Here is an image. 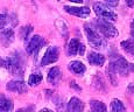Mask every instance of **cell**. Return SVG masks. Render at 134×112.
I'll use <instances>...</instances> for the list:
<instances>
[{"instance_id": "obj_18", "label": "cell", "mask_w": 134, "mask_h": 112, "mask_svg": "<svg viewBox=\"0 0 134 112\" xmlns=\"http://www.w3.org/2000/svg\"><path fill=\"white\" fill-rule=\"evenodd\" d=\"M122 50L134 57V40H126L120 43Z\"/></svg>"}, {"instance_id": "obj_12", "label": "cell", "mask_w": 134, "mask_h": 112, "mask_svg": "<svg viewBox=\"0 0 134 112\" xmlns=\"http://www.w3.org/2000/svg\"><path fill=\"white\" fill-rule=\"evenodd\" d=\"M68 70L71 71L72 74L77 75V76H82L84 72L86 71V68L82 62L79 61H72L68 64Z\"/></svg>"}, {"instance_id": "obj_1", "label": "cell", "mask_w": 134, "mask_h": 112, "mask_svg": "<svg viewBox=\"0 0 134 112\" xmlns=\"http://www.w3.org/2000/svg\"><path fill=\"white\" fill-rule=\"evenodd\" d=\"M0 67L7 69L14 76L22 77L25 72V62L21 53H15L11 57L1 58L0 57Z\"/></svg>"}, {"instance_id": "obj_19", "label": "cell", "mask_w": 134, "mask_h": 112, "mask_svg": "<svg viewBox=\"0 0 134 112\" xmlns=\"http://www.w3.org/2000/svg\"><path fill=\"white\" fill-rule=\"evenodd\" d=\"M90 108L93 112H105L107 110L106 105L99 100H91L90 102Z\"/></svg>"}, {"instance_id": "obj_9", "label": "cell", "mask_w": 134, "mask_h": 112, "mask_svg": "<svg viewBox=\"0 0 134 112\" xmlns=\"http://www.w3.org/2000/svg\"><path fill=\"white\" fill-rule=\"evenodd\" d=\"M64 11L71 15L78 18H87L90 15L89 7H74V6H64Z\"/></svg>"}, {"instance_id": "obj_11", "label": "cell", "mask_w": 134, "mask_h": 112, "mask_svg": "<svg viewBox=\"0 0 134 112\" xmlns=\"http://www.w3.org/2000/svg\"><path fill=\"white\" fill-rule=\"evenodd\" d=\"M87 61L90 62V64L94 67H102L105 63V57L102 54L96 53V51H90L87 54Z\"/></svg>"}, {"instance_id": "obj_5", "label": "cell", "mask_w": 134, "mask_h": 112, "mask_svg": "<svg viewBox=\"0 0 134 112\" xmlns=\"http://www.w3.org/2000/svg\"><path fill=\"white\" fill-rule=\"evenodd\" d=\"M93 9L94 13L97 14V17H99L100 19H105L109 20V21H117L118 20V15L113 11H111L109 7L106 5H104L103 2H94Z\"/></svg>"}, {"instance_id": "obj_22", "label": "cell", "mask_w": 134, "mask_h": 112, "mask_svg": "<svg viewBox=\"0 0 134 112\" xmlns=\"http://www.w3.org/2000/svg\"><path fill=\"white\" fill-rule=\"evenodd\" d=\"M7 22H8V18H7V15L0 14V30L4 29V28L6 27Z\"/></svg>"}, {"instance_id": "obj_20", "label": "cell", "mask_w": 134, "mask_h": 112, "mask_svg": "<svg viewBox=\"0 0 134 112\" xmlns=\"http://www.w3.org/2000/svg\"><path fill=\"white\" fill-rule=\"evenodd\" d=\"M111 111H113V112H124V111H126V108L124 106L121 100L112 99V103H111Z\"/></svg>"}, {"instance_id": "obj_10", "label": "cell", "mask_w": 134, "mask_h": 112, "mask_svg": "<svg viewBox=\"0 0 134 112\" xmlns=\"http://www.w3.org/2000/svg\"><path fill=\"white\" fill-rule=\"evenodd\" d=\"M7 90L12 91V92H16V93H25L27 92V87H26L24 81H11L7 83Z\"/></svg>"}, {"instance_id": "obj_6", "label": "cell", "mask_w": 134, "mask_h": 112, "mask_svg": "<svg viewBox=\"0 0 134 112\" xmlns=\"http://www.w3.org/2000/svg\"><path fill=\"white\" fill-rule=\"evenodd\" d=\"M46 41L43 38H41L40 35H33L32 39L29 40V42L27 43V47H26V50L29 55H34L36 56L38 54V51L42 49V47L44 46Z\"/></svg>"}, {"instance_id": "obj_17", "label": "cell", "mask_w": 134, "mask_h": 112, "mask_svg": "<svg viewBox=\"0 0 134 112\" xmlns=\"http://www.w3.org/2000/svg\"><path fill=\"white\" fill-rule=\"evenodd\" d=\"M42 79H43V76L41 72H33L29 76V78H28V85H30V87H36V85H38L42 82Z\"/></svg>"}, {"instance_id": "obj_23", "label": "cell", "mask_w": 134, "mask_h": 112, "mask_svg": "<svg viewBox=\"0 0 134 112\" xmlns=\"http://www.w3.org/2000/svg\"><path fill=\"white\" fill-rule=\"evenodd\" d=\"M105 2L111 7H117L119 5V0H105Z\"/></svg>"}, {"instance_id": "obj_26", "label": "cell", "mask_w": 134, "mask_h": 112, "mask_svg": "<svg viewBox=\"0 0 134 112\" xmlns=\"http://www.w3.org/2000/svg\"><path fill=\"white\" fill-rule=\"evenodd\" d=\"M128 7H134V0H125Z\"/></svg>"}, {"instance_id": "obj_25", "label": "cell", "mask_w": 134, "mask_h": 112, "mask_svg": "<svg viewBox=\"0 0 134 112\" xmlns=\"http://www.w3.org/2000/svg\"><path fill=\"white\" fill-rule=\"evenodd\" d=\"M70 87H71V88H74V89H76V90H78V91H81V90H82L79 87H77V84L74 82V81H72V82H70Z\"/></svg>"}, {"instance_id": "obj_2", "label": "cell", "mask_w": 134, "mask_h": 112, "mask_svg": "<svg viewBox=\"0 0 134 112\" xmlns=\"http://www.w3.org/2000/svg\"><path fill=\"white\" fill-rule=\"evenodd\" d=\"M109 66L112 67L117 74H120L121 76H127L130 72H134V64L128 63L127 60L120 55H113L111 57Z\"/></svg>"}, {"instance_id": "obj_3", "label": "cell", "mask_w": 134, "mask_h": 112, "mask_svg": "<svg viewBox=\"0 0 134 112\" xmlns=\"http://www.w3.org/2000/svg\"><path fill=\"white\" fill-rule=\"evenodd\" d=\"M94 26H96L97 30H99V32L102 33L105 38H107V39L117 38V36L119 35L118 29L109 21V20L97 19L96 21H94Z\"/></svg>"}, {"instance_id": "obj_28", "label": "cell", "mask_w": 134, "mask_h": 112, "mask_svg": "<svg viewBox=\"0 0 134 112\" xmlns=\"http://www.w3.org/2000/svg\"><path fill=\"white\" fill-rule=\"evenodd\" d=\"M69 1H72V2H77V4H82L84 0H69Z\"/></svg>"}, {"instance_id": "obj_8", "label": "cell", "mask_w": 134, "mask_h": 112, "mask_svg": "<svg viewBox=\"0 0 134 112\" xmlns=\"http://www.w3.org/2000/svg\"><path fill=\"white\" fill-rule=\"evenodd\" d=\"M85 53V46L82 42H79L77 39H71L66 46V54L68 56H75L77 54L83 55Z\"/></svg>"}, {"instance_id": "obj_24", "label": "cell", "mask_w": 134, "mask_h": 112, "mask_svg": "<svg viewBox=\"0 0 134 112\" xmlns=\"http://www.w3.org/2000/svg\"><path fill=\"white\" fill-rule=\"evenodd\" d=\"M127 91H128V92H131L132 95H134V83H131V84L128 85Z\"/></svg>"}, {"instance_id": "obj_16", "label": "cell", "mask_w": 134, "mask_h": 112, "mask_svg": "<svg viewBox=\"0 0 134 112\" xmlns=\"http://www.w3.org/2000/svg\"><path fill=\"white\" fill-rule=\"evenodd\" d=\"M13 110V102L5 95H0V111H12Z\"/></svg>"}, {"instance_id": "obj_7", "label": "cell", "mask_w": 134, "mask_h": 112, "mask_svg": "<svg viewBox=\"0 0 134 112\" xmlns=\"http://www.w3.org/2000/svg\"><path fill=\"white\" fill-rule=\"evenodd\" d=\"M58 56H60V49L57 47L56 46L48 47V49L46 50L42 60H41V66L44 67V66H48V64L55 63L58 60Z\"/></svg>"}, {"instance_id": "obj_13", "label": "cell", "mask_w": 134, "mask_h": 112, "mask_svg": "<svg viewBox=\"0 0 134 112\" xmlns=\"http://www.w3.org/2000/svg\"><path fill=\"white\" fill-rule=\"evenodd\" d=\"M66 110L69 112H79L84 110V103L77 97H72L68 103Z\"/></svg>"}, {"instance_id": "obj_4", "label": "cell", "mask_w": 134, "mask_h": 112, "mask_svg": "<svg viewBox=\"0 0 134 112\" xmlns=\"http://www.w3.org/2000/svg\"><path fill=\"white\" fill-rule=\"evenodd\" d=\"M84 30H85L87 41H89V43L93 47V48H97V49L104 48L105 45H106V42H105L104 39L99 35V33L96 32V30L91 27V25L85 23V25H84Z\"/></svg>"}, {"instance_id": "obj_21", "label": "cell", "mask_w": 134, "mask_h": 112, "mask_svg": "<svg viewBox=\"0 0 134 112\" xmlns=\"http://www.w3.org/2000/svg\"><path fill=\"white\" fill-rule=\"evenodd\" d=\"M32 32H33V27H32V26H26V27L21 28L20 35H21L22 40L27 41V40H28V36H29L30 34H32Z\"/></svg>"}, {"instance_id": "obj_15", "label": "cell", "mask_w": 134, "mask_h": 112, "mask_svg": "<svg viewBox=\"0 0 134 112\" xmlns=\"http://www.w3.org/2000/svg\"><path fill=\"white\" fill-rule=\"evenodd\" d=\"M13 40H14V32L11 28H7L0 33V43L1 45L8 46L13 42Z\"/></svg>"}, {"instance_id": "obj_27", "label": "cell", "mask_w": 134, "mask_h": 112, "mask_svg": "<svg viewBox=\"0 0 134 112\" xmlns=\"http://www.w3.org/2000/svg\"><path fill=\"white\" fill-rule=\"evenodd\" d=\"M131 36L134 39V19H133L132 23H131Z\"/></svg>"}, {"instance_id": "obj_14", "label": "cell", "mask_w": 134, "mask_h": 112, "mask_svg": "<svg viewBox=\"0 0 134 112\" xmlns=\"http://www.w3.org/2000/svg\"><path fill=\"white\" fill-rule=\"evenodd\" d=\"M62 78V72L60 70V68L57 67H53L50 70L48 71V76H47V81L51 84H57Z\"/></svg>"}]
</instances>
